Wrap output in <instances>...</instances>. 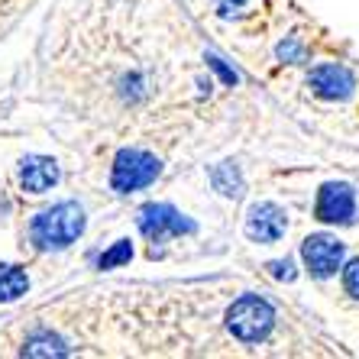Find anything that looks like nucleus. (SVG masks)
Returning <instances> with one entry per match:
<instances>
[{
    "mask_svg": "<svg viewBox=\"0 0 359 359\" xmlns=\"http://www.w3.org/2000/svg\"><path fill=\"white\" fill-rule=\"evenodd\" d=\"M214 184H217V191L233 198V194H240V172H236L230 162H224V165L214 168Z\"/></svg>",
    "mask_w": 359,
    "mask_h": 359,
    "instance_id": "f8f14e48",
    "label": "nucleus"
},
{
    "mask_svg": "<svg viewBox=\"0 0 359 359\" xmlns=\"http://www.w3.org/2000/svg\"><path fill=\"white\" fill-rule=\"evenodd\" d=\"M23 353L26 356H65L68 346L59 340V337H52V334H33L29 340H26Z\"/></svg>",
    "mask_w": 359,
    "mask_h": 359,
    "instance_id": "9b49d317",
    "label": "nucleus"
},
{
    "mask_svg": "<svg viewBox=\"0 0 359 359\" xmlns=\"http://www.w3.org/2000/svg\"><path fill=\"white\" fill-rule=\"evenodd\" d=\"M272 324H276V311H272V304H269L266 298H259V294H243L240 301H233V308L226 311V327H230L233 337L243 343L266 340Z\"/></svg>",
    "mask_w": 359,
    "mask_h": 359,
    "instance_id": "f03ea898",
    "label": "nucleus"
},
{
    "mask_svg": "<svg viewBox=\"0 0 359 359\" xmlns=\"http://www.w3.org/2000/svg\"><path fill=\"white\" fill-rule=\"evenodd\" d=\"M301 259L311 269V276L330 278L343 262V243L330 233H314L301 246Z\"/></svg>",
    "mask_w": 359,
    "mask_h": 359,
    "instance_id": "423d86ee",
    "label": "nucleus"
},
{
    "mask_svg": "<svg viewBox=\"0 0 359 359\" xmlns=\"http://www.w3.org/2000/svg\"><path fill=\"white\" fill-rule=\"evenodd\" d=\"M285 226H288L285 210L278 208V204H272V201L252 204L250 214H246V236H250L252 243H276V240H282Z\"/></svg>",
    "mask_w": 359,
    "mask_h": 359,
    "instance_id": "0eeeda50",
    "label": "nucleus"
},
{
    "mask_svg": "<svg viewBox=\"0 0 359 359\" xmlns=\"http://www.w3.org/2000/svg\"><path fill=\"white\" fill-rule=\"evenodd\" d=\"M130 259H133V246H130V240H120L100 256L97 266L100 269H114V266H123V262H130Z\"/></svg>",
    "mask_w": 359,
    "mask_h": 359,
    "instance_id": "ddd939ff",
    "label": "nucleus"
},
{
    "mask_svg": "<svg viewBox=\"0 0 359 359\" xmlns=\"http://www.w3.org/2000/svg\"><path fill=\"white\" fill-rule=\"evenodd\" d=\"M208 62H210V68H217L220 75H224V81H230V84L236 81V75H233V72H230V68H224V65H220V59H214V55H210Z\"/></svg>",
    "mask_w": 359,
    "mask_h": 359,
    "instance_id": "f3484780",
    "label": "nucleus"
},
{
    "mask_svg": "<svg viewBox=\"0 0 359 359\" xmlns=\"http://www.w3.org/2000/svg\"><path fill=\"white\" fill-rule=\"evenodd\" d=\"M140 230L142 236L156 246V243H165L168 236H182V233H191L194 224L191 220H184L175 208H168V204H146L140 210Z\"/></svg>",
    "mask_w": 359,
    "mask_h": 359,
    "instance_id": "20e7f679",
    "label": "nucleus"
},
{
    "mask_svg": "<svg viewBox=\"0 0 359 359\" xmlns=\"http://www.w3.org/2000/svg\"><path fill=\"white\" fill-rule=\"evenodd\" d=\"M308 88L318 97L346 100L353 94V88H356V78H353L350 68H343V65H318L308 75Z\"/></svg>",
    "mask_w": 359,
    "mask_h": 359,
    "instance_id": "6e6552de",
    "label": "nucleus"
},
{
    "mask_svg": "<svg viewBox=\"0 0 359 359\" xmlns=\"http://www.w3.org/2000/svg\"><path fill=\"white\" fill-rule=\"evenodd\" d=\"M20 182L33 194L49 191L52 184L59 182V165L46 159V156H29V159H23V168H20Z\"/></svg>",
    "mask_w": 359,
    "mask_h": 359,
    "instance_id": "1a4fd4ad",
    "label": "nucleus"
},
{
    "mask_svg": "<svg viewBox=\"0 0 359 359\" xmlns=\"http://www.w3.org/2000/svg\"><path fill=\"white\" fill-rule=\"evenodd\" d=\"M272 276L276 278H285V282H292L294 278V266H292V259H282V262H272Z\"/></svg>",
    "mask_w": 359,
    "mask_h": 359,
    "instance_id": "2eb2a0df",
    "label": "nucleus"
},
{
    "mask_svg": "<svg viewBox=\"0 0 359 359\" xmlns=\"http://www.w3.org/2000/svg\"><path fill=\"white\" fill-rule=\"evenodd\" d=\"M84 230V214L75 201H62L55 208L42 210L33 220V243L39 250H62L75 243Z\"/></svg>",
    "mask_w": 359,
    "mask_h": 359,
    "instance_id": "f257e3e1",
    "label": "nucleus"
},
{
    "mask_svg": "<svg viewBox=\"0 0 359 359\" xmlns=\"http://www.w3.org/2000/svg\"><path fill=\"white\" fill-rule=\"evenodd\" d=\"M29 278L23 269L17 266H0V301H17L20 294H26Z\"/></svg>",
    "mask_w": 359,
    "mask_h": 359,
    "instance_id": "9d476101",
    "label": "nucleus"
},
{
    "mask_svg": "<svg viewBox=\"0 0 359 359\" xmlns=\"http://www.w3.org/2000/svg\"><path fill=\"white\" fill-rule=\"evenodd\" d=\"M159 159L156 156H149V152L142 149H123L117 156V162H114V175H110V182H114V188L123 194L130 191H140V188H146V184L156 182V175H159Z\"/></svg>",
    "mask_w": 359,
    "mask_h": 359,
    "instance_id": "7ed1b4c3",
    "label": "nucleus"
},
{
    "mask_svg": "<svg viewBox=\"0 0 359 359\" xmlns=\"http://www.w3.org/2000/svg\"><path fill=\"white\" fill-rule=\"evenodd\" d=\"M278 55H282L285 62H294L301 55V46L298 42H288V46H278Z\"/></svg>",
    "mask_w": 359,
    "mask_h": 359,
    "instance_id": "dca6fc26",
    "label": "nucleus"
},
{
    "mask_svg": "<svg viewBox=\"0 0 359 359\" xmlns=\"http://www.w3.org/2000/svg\"><path fill=\"white\" fill-rule=\"evenodd\" d=\"M343 288L350 298H359V259H353L350 266L343 269Z\"/></svg>",
    "mask_w": 359,
    "mask_h": 359,
    "instance_id": "4468645a",
    "label": "nucleus"
},
{
    "mask_svg": "<svg viewBox=\"0 0 359 359\" xmlns=\"http://www.w3.org/2000/svg\"><path fill=\"white\" fill-rule=\"evenodd\" d=\"M314 214L324 224H353V217H356V191L346 182H327L318 191Z\"/></svg>",
    "mask_w": 359,
    "mask_h": 359,
    "instance_id": "39448f33",
    "label": "nucleus"
},
{
    "mask_svg": "<svg viewBox=\"0 0 359 359\" xmlns=\"http://www.w3.org/2000/svg\"><path fill=\"white\" fill-rule=\"evenodd\" d=\"M230 4H233V7H240L243 0H224V7H230Z\"/></svg>",
    "mask_w": 359,
    "mask_h": 359,
    "instance_id": "a211bd4d",
    "label": "nucleus"
}]
</instances>
